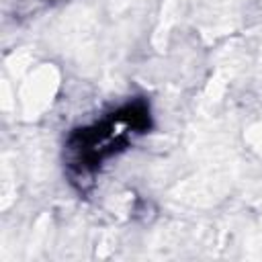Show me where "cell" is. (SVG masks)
<instances>
[{"label": "cell", "instance_id": "7a4b0ae2", "mask_svg": "<svg viewBox=\"0 0 262 262\" xmlns=\"http://www.w3.org/2000/svg\"><path fill=\"white\" fill-rule=\"evenodd\" d=\"M63 0H14V16L20 18H35L37 14L61 4Z\"/></svg>", "mask_w": 262, "mask_h": 262}, {"label": "cell", "instance_id": "6da1fadb", "mask_svg": "<svg viewBox=\"0 0 262 262\" xmlns=\"http://www.w3.org/2000/svg\"><path fill=\"white\" fill-rule=\"evenodd\" d=\"M154 129L151 102L133 96L100 117L76 125L63 141L61 164L70 186L88 194L104 168Z\"/></svg>", "mask_w": 262, "mask_h": 262}]
</instances>
